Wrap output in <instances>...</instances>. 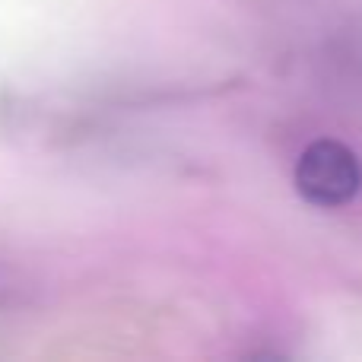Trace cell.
Listing matches in <instances>:
<instances>
[{"label": "cell", "mask_w": 362, "mask_h": 362, "mask_svg": "<svg viewBox=\"0 0 362 362\" xmlns=\"http://www.w3.org/2000/svg\"><path fill=\"white\" fill-rule=\"evenodd\" d=\"M296 191L308 206L318 210H344L362 191V163L353 146L344 140L321 137L312 140L296 159Z\"/></svg>", "instance_id": "6da1fadb"}, {"label": "cell", "mask_w": 362, "mask_h": 362, "mask_svg": "<svg viewBox=\"0 0 362 362\" xmlns=\"http://www.w3.org/2000/svg\"><path fill=\"white\" fill-rule=\"evenodd\" d=\"M10 280H6V276L4 274H0V308H6V305H10Z\"/></svg>", "instance_id": "7a4b0ae2"}]
</instances>
